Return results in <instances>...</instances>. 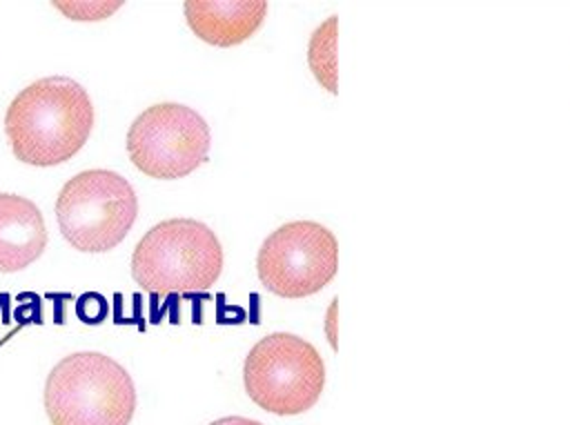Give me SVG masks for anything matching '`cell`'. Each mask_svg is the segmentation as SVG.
<instances>
[{"instance_id": "6da1fadb", "label": "cell", "mask_w": 570, "mask_h": 425, "mask_svg": "<svg viewBox=\"0 0 570 425\" xmlns=\"http://www.w3.org/2000/svg\"><path fill=\"white\" fill-rule=\"evenodd\" d=\"M94 127V105L85 87L67 76H49L24 87L7 107L4 134L18 160L53 167L76 156Z\"/></svg>"}, {"instance_id": "7a4b0ae2", "label": "cell", "mask_w": 570, "mask_h": 425, "mask_svg": "<svg viewBox=\"0 0 570 425\" xmlns=\"http://www.w3.org/2000/svg\"><path fill=\"white\" fill-rule=\"evenodd\" d=\"M42 398L51 425H129L136 409L131 376L98 352H76L58 360Z\"/></svg>"}, {"instance_id": "3957f363", "label": "cell", "mask_w": 570, "mask_h": 425, "mask_svg": "<svg viewBox=\"0 0 570 425\" xmlns=\"http://www.w3.org/2000/svg\"><path fill=\"white\" fill-rule=\"evenodd\" d=\"M220 271L223 247L216 234L194 218L154 225L131 256V276L149 294L205 291Z\"/></svg>"}, {"instance_id": "277c9868", "label": "cell", "mask_w": 570, "mask_h": 425, "mask_svg": "<svg viewBox=\"0 0 570 425\" xmlns=\"http://www.w3.org/2000/svg\"><path fill=\"white\" fill-rule=\"evenodd\" d=\"M138 214L134 187L116 171L87 169L67 180L56 198V220L78 251L100 254L125 240Z\"/></svg>"}, {"instance_id": "5b68a950", "label": "cell", "mask_w": 570, "mask_h": 425, "mask_svg": "<svg viewBox=\"0 0 570 425\" xmlns=\"http://www.w3.org/2000/svg\"><path fill=\"white\" fill-rule=\"evenodd\" d=\"M243 383L247 396L265 412L294 416L316 405L325 385V365L312 343L276 332L249 349Z\"/></svg>"}, {"instance_id": "8992f818", "label": "cell", "mask_w": 570, "mask_h": 425, "mask_svg": "<svg viewBox=\"0 0 570 425\" xmlns=\"http://www.w3.org/2000/svg\"><path fill=\"white\" fill-rule=\"evenodd\" d=\"M209 125L178 102H160L145 109L127 131L131 162L151 178L174 180L198 169L209 156Z\"/></svg>"}, {"instance_id": "52a82bcc", "label": "cell", "mask_w": 570, "mask_h": 425, "mask_svg": "<svg viewBox=\"0 0 570 425\" xmlns=\"http://www.w3.org/2000/svg\"><path fill=\"white\" fill-rule=\"evenodd\" d=\"M336 269L338 243L327 227L312 220H294L272 231L256 258L258 280L281 298L321 291Z\"/></svg>"}, {"instance_id": "ba28073f", "label": "cell", "mask_w": 570, "mask_h": 425, "mask_svg": "<svg viewBox=\"0 0 570 425\" xmlns=\"http://www.w3.org/2000/svg\"><path fill=\"white\" fill-rule=\"evenodd\" d=\"M185 20L196 38L214 47H232L247 40L263 24L265 0H189Z\"/></svg>"}, {"instance_id": "9c48e42d", "label": "cell", "mask_w": 570, "mask_h": 425, "mask_svg": "<svg viewBox=\"0 0 570 425\" xmlns=\"http://www.w3.org/2000/svg\"><path fill=\"white\" fill-rule=\"evenodd\" d=\"M45 247L47 227L40 209L24 196L0 194V274L24 269Z\"/></svg>"}, {"instance_id": "30bf717a", "label": "cell", "mask_w": 570, "mask_h": 425, "mask_svg": "<svg viewBox=\"0 0 570 425\" xmlns=\"http://www.w3.org/2000/svg\"><path fill=\"white\" fill-rule=\"evenodd\" d=\"M336 24L338 18H327L312 36L307 60L318 78V82L330 91L336 93Z\"/></svg>"}, {"instance_id": "8fae6325", "label": "cell", "mask_w": 570, "mask_h": 425, "mask_svg": "<svg viewBox=\"0 0 570 425\" xmlns=\"http://www.w3.org/2000/svg\"><path fill=\"white\" fill-rule=\"evenodd\" d=\"M107 300L98 294V291H87L78 298V305H76V312L80 316L82 323L87 325H98L102 323V318L107 316Z\"/></svg>"}, {"instance_id": "7c38bea8", "label": "cell", "mask_w": 570, "mask_h": 425, "mask_svg": "<svg viewBox=\"0 0 570 425\" xmlns=\"http://www.w3.org/2000/svg\"><path fill=\"white\" fill-rule=\"evenodd\" d=\"M209 425H263V423H258L254 418H245V416H225V418H218Z\"/></svg>"}]
</instances>
